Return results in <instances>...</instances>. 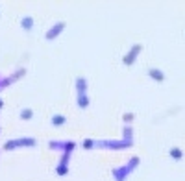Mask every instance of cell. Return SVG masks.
Segmentation results:
<instances>
[{"label":"cell","instance_id":"8","mask_svg":"<svg viewBox=\"0 0 185 181\" xmlns=\"http://www.w3.org/2000/svg\"><path fill=\"white\" fill-rule=\"evenodd\" d=\"M33 24H35V20H33V17H30V15H24L21 19V28L24 32H32L33 30Z\"/></svg>","mask_w":185,"mask_h":181},{"label":"cell","instance_id":"1","mask_svg":"<svg viewBox=\"0 0 185 181\" xmlns=\"http://www.w3.org/2000/svg\"><path fill=\"white\" fill-rule=\"evenodd\" d=\"M139 166V157H131L126 166H119V168H113V176L115 181H126V178L131 174V170H135Z\"/></svg>","mask_w":185,"mask_h":181},{"label":"cell","instance_id":"9","mask_svg":"<svg viewBox=\"0 0 185 181\" xmlns=\"http://www.w3.org/2000/svg\"><path fill=\"white\" fill-rule=\"evenodd\" d=\"M76 94H87V80L83 76L76 78Z\"/></svg>","mask_w":185,"mask_h":181},{"label":"cell","instance_id":"6","mask_svg":"<svg viewBox=\"0 0 185 181\" xmlns=\"http://www.w3.org/2000/svg\"><path fill=\"white\" fill-rule=\"evenodd\" d=\"M69 159H70V153H63L61 155V161H59L58 168H56V174L59 178H65L69 174Z\"/></svg>","mask_w":185,"mask_h":181},{"label":"cell","instance_id":"3","mask_svg":"<svg viewBox=\"0 0 185 181\" xmlns=\"http://www.w3.org/2000/svg\"><path fill=\"white\" fill-rule=\"evenodd\" d=\"M50 148L52 150H61L63 153H72L76 148V142L72 141H50Z\"/></svg>","mask_w":185,"mask_h":181},{"label":"cell","instance_id":"17","mask_svg":"<svg viewBox=\"0 0 185 181\" xmlns=\"http://www.w3.org/2000/svg\"><path fill=\"white\" fill-rule=\"evenodd\" d=\"M2 107H4V100H2V98H0V109H2Z\"/></svg>","mask_w":185,"mask_h":181},{"label":"cell","instance_id":"7","mask_svg":"<svg viewBox=\"0 0 185 181\" xmlns=\"http://www.w3.org/2000/svg\"><path fill=\"white\" fill-rule=\"evenodd\" d=\"M146 72H148V78H152V80L157 81V83H163V81L167 80V76H165V72L161 68H156V67H154V68H148Z\"/></svg>","mask_w":185,"mask_h":181},{"label":"cell","instance_id":"16","mask_svg":"<svg viewBox=\"0 0 185 181\" xmlns=\"http://www.w3.org/2000/svg\"><path fill=\"white\" fill-rule=\"evenodd\" d=\"M8 85H9V78H6V80H2V78H0V91H2V89H6Z\"/></svg>","mask_w":185,"mask_h":181},{"label":"cell","instance_id":"13","mask_svg":"<svg viewBox=\"0 0 185 181\" xmlns=\"http://www.w3.org/2000/svg\"><path fill=\"white\" fill-rule=\"evenodd\" d=\"M32 118H33V109H30V107L21 109V120H32Z\"/></svg>","mask_w":185,"mask_h":181},{"label":"cell","instance_id":"18","mask_svg":"<svg viewBox=\"0 0 185 181\" xmlns=\"http://www.w3.org/2000/svg\"><path fill=\"white\" fill-rule=\"evenodd\" d=\"M0 131H2V128H0Z\"/></svg>","mask_w":185,"mask_h":181},{"label":"cell","instance_id":"2","mask_svg":"<svg viewBox=\"0 0 185 181\" xmlns=\"http://www.w3.org/2000/svg\"><path fill=\"white\" fill-rule=\"evenodd\" d=\"M33 146H37V141H35V139L24 137V139H11V141H8L6 144H4V150H13V148H33Z\"/></svg>","mask_w":185,"mask_h":181},{"label":"cell","instance_id":"4","mask_svg":"<svg viewBox=\"0 0 185 181\" xmlns=\"http://www.w3.org/2000/svg\"><path fill=\"white\" fill-rule=\"evenodd\" d=\"M143 50V44H135V46H131V50L124 56V59H122V63L126 65V67H131L135 61H137V56H139V52Z\"/></svg>","mask_w":185,"mask_h":181},{"label":"cell","instance_id":"15","mask_svg":"<svg viewBox=\"0 0 185 181\" xmlns=\"http://www.w3.org/2000/svg\"><path fill=\"white\" fill-rule=\"evenodd\" d=\"M95 144H96V142L95 141H91V139H85V141H83V148H85V150H91V148H95Z\"/></svg>","mask_w":185,"mask_h":181},{"label":"cell","instance_id":"14","mask_svg":"<svg viewBox=\"0 0 185 181\" xmlns=\"http://www.w3.org/2000/svg\"><path fill=\"white\" fill-rule=\"evenodd\" d=\"M122 120L126 122V124H130V122H133V120H135V115H133V113H124Z\"/></svg>","mask_w":185,"mask_h":181},{"label":"cell","instance_id":"5","mask_svg":"<svg viewBox=\"0 0 185 181\" xmlns=\"http://www.w3.org/2000/svg\"><path fill=\"white\" fill-rule=\"evenodd\" d=\"M65 26H67V24H65V20H61V22H56V24H54V26H52V28L44 33V39H46V41H54L58 35H59V33H63Z\"/></svg>","mask_w":185,"mask_h":181},{"label":"cell","instance_id":"11","mask_svg":"<svg viewBox=\"0 0 185 181\" xmlns=\"http://www.w3.org/2000/svg\"><path fill=\"white\" fill-rule=\"evenodd\" d=\"M78 107L80 109H87L89 107V103H91V98H89V94H78Z\"/></svg>","mask_w":185,"mask_h":181},{"label":"cell","instance_id":"12","mask_svg":"<svg viewBox=\"0 0 185 181\" xmlns=\"http://www.w3.org/2000/svg\"><path fill=\"white\" fill-rule=\"evenodd\" d=\"M50 122H52V126H54V128H58V126H65V124H67V117H65V115H52Z\"/></svg>","mask_w":185,"mask_h":181},{"label":"cell","instance_id":"10","mask_svg":"<svg viewBox=\"0 0 185 181\" xmlns=\"http://www.w3.org/2000/svg\"><path fill=\"white\" fill-rule=\"evenodd\" d=\"M168 155H170L174 161H182V159H183V152H182V148H178V146H172V148L168 150Z\"/></svg>","mask_w":185,"mask_h":181}]
</instances>
